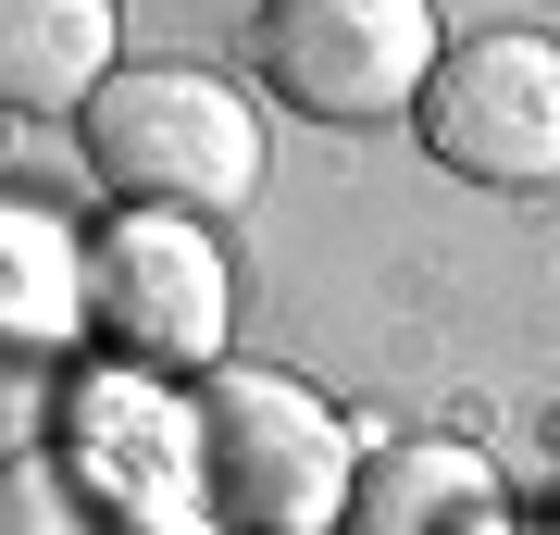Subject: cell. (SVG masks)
Segmentation results:
<instances>
[{
  "label": "cell",
  "mask_w": 560,
  "mask_h": 535,
  "mask_svg": "<svg viewBox=\"0 0 560 535\" xmlns=\"http://www.w3.org/2000/svg\"><path fill=\"white\" fill-rule=\"evenodd\" d=\"M187 461H200V498L237 535H337L349 523V423L324 411L300 374H261V361H224L187 398Z\"/></svg>",
  "instance_id": "1"
},
{
  "label": "cell",
  "mask_w": 560,
  "mask_h": 535,
  "mask_svg": "<svg viewBox=\"0 0 560 535\" xmlns=\"http://www.w3.org/2000/svg\"><path fill=\"white\" fill-rule=\"evenodd\" d=\"M88 162L125 212L237 224L261 199V113H249V88L200 75V62H125L88 100Z\"/></svg>",
  "instance_id": "2"
},
{
  "label": "cell",
  "mask_w": 560,
  "mask_h": 535,
  "mask_svg": "<svg viewBox=\"0 0 560 535\" xmlns=\"http://www.w3.org/2000/svg\"><path fill=\"white\" fill-rule=\"evenodd\" d=\"M436 0H261V75L312 125H386L436 88Z\"/></svg>",
  "instance_id": "3"
},
{
  "label": "cell",
  "mask_w": 560,
  "mask_h": 535,
  "mask_svg": "<svg viewBox=\"0 0 560 535\" xmlns=\"http://www.w3.org/2000/svg\"><path fill=\"white\" fill-rule=\"evenodd\" d=\"M411 125L460 187H560V38H536V25L460 38Z\"/></svg>",
  "instance_id": "4"
},
{
  "label": "cell",
  "mask_w": 560,
  "mask_h": 535,
  "mask_svg": "<svg viewBox=\"0 0 560 535\" xmlns=\"http://www.w3.org/2000/svg\"><path fill=\"white\" fill-rule=\"evenodd\" d=\"M88 324L138 361V374H187L224 349V249L187 212H125L88 249Z\"/></svg>",
  "instance_id": "5"
},
{
  "label": "cell",
  "mask_w": 560,
  "mask_h": 535,
  "mask_svg": "<svg viewBox=\"0 0 560 535\" xmlns=\"http://www.w3.org/2000/svg\"><path fill=\"white\" fill-rule=\"evenodd\" d=\"M349 535H511V498H499V474H486V449H460V437H399V449L361 461Z\"/></svg>",
  "instance_id": "6"
},
{
  "label": "cell",
  "mask_w": 560,
  "mask_h": 535,
  "mask_svg": "<svg viewBox=\"0 0 560 535\" xmlns=\"http://www.w3.org/2000/svg\"><path fill=\"white\" fill-rule=\"evenodd\" d=\"M113 75V0H0V113H88Z\"/></svg>",
  "instance_id": "7"
},
{
  "label": "cell",
  "mask_w": 560,
  "mask_h": 535,
  "mask_svg": "<svg viewBox=\"0 0 560 535\" xmlns=\"http://www.w3.org/2000/svg\"><path fill=\"white\" fill-rule=\"evenodd\" d=\"M88 324V249L62 237V212L0 199V349H62Z\"/></svg>",
  "instance_id": "8"
},
{
  "label": "cell",
  "mask_w": 560,
  "mask_h": 535,
  "mask_svg": "<svg viewBox=\"0 0 560 535\" xmlns=\"http://www.w3.org/2000/svg\"><path fill=\"white\" fill-rule=\"evenodd\" d=\"M0 535H150V511L88 449H13L0 461Z\"/></svg>",
  "instance_id": "9"
}]
</instances>
